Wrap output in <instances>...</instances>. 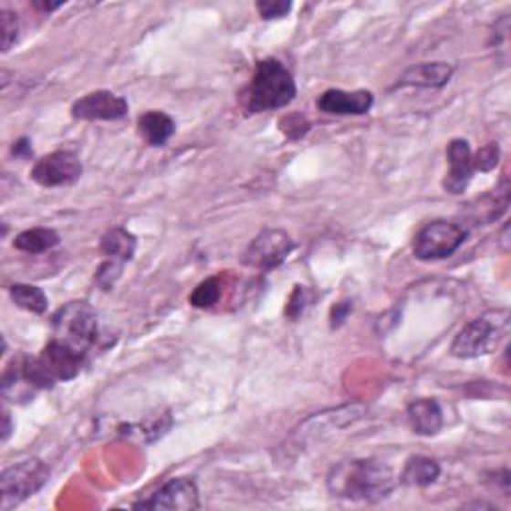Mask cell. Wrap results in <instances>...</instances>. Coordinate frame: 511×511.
<instances>
[{
  "mask_svg": "<svg viewBox=\"0 0 511 511\" xmlns=\"http://www.w3.org/2000/svg\"><path fill=\"white\" fill-rule=\"evenodd\" d=\"M32 5H35V8L42 10V13H52V10L60 8L64 3H40V0H36V3H32Z\"/></svg>",
  "mask_w": 511,
  "mask_h": 511,
  "instance_id": "cell-30",
  "label": "cell"
},
{
  "mask_svg": "<svg viewBox=\"0 0 511 511\" xmlns=\"http://www.w3.org/2000/svg\"><path fill=\"white\" fill-rule=\"evenodd\" d=\"M316 106L332 116H361L374 106V94L370 90H339L332 89L319 94Z\"/></svg>",
  "mask_w": 511,
  "mask_h": 511,
  "instance_id": "cell-13",
  "label": "cell"
},
{
  "mask_svg": "<svg viewBox=\"0 0 511 511\" xmlns=\"http://www.w3.org/2000/svg\"><path fill=\"white\" fill-rule=\"evenodd\" d=\"M138 509H162V511H190L200 507V492L194 479L174 477L160 485L146 502L134 504Z\"/></svg>",
  "mask_w": 511,
  "mask_h": 511,
  "instance_id": "cell-9",
  "label": "cell"
},
{
  "mask_svg": "<svg viewBox=\"0 0 511 511\" xmlns=\"http://www.w3.org/2000/svg\"><path fill=\"white\" fill-rule=\"evenodd\" d=\"M294 250V242L287 236V232L278 228H266L256 236L250 246L244 252L242 262L256 270H274L290 256Z\"/></svg>",
  "mask_w": 511,
  "mask_h": 511,
  "instance_id": "cell-7",
  "label": "cell"
},
{
  "mask_svg": "<svg viewBox=\"0 0 511 511\" xmlns=\"http://www.w3.org/2000/svg\"><path fill=\"white\" fill-rule=\"evenodd\" d=\"M222 296V286L218 278H208L202 284H198V287L194 292L190 294V304L194 308H202V310H206V308L216 306L218 300Z\"/></svg>",
  "mask_w": 511,
  "mask_h": 511,
  "instance_id": "cell-22",
  "label": "cell"
},
{
  "mask_svg": "<svg viewBox=\"0 0 511 511\" xmlns=\"http://www.w3.org/2000/svg\"><path fill=\"white\" fill-rule=\"evenodd\" d=\"M258 10L266 20L282 18L292 10V3H286V0H264V3H258Z\"/></svg>",
  "mask_w": 511,
  "mask_h": 511,
  "instance_id": "cell-27",
  "label": "cell"
},
{
  "mask_svg": "<svg viewBox=\"0 0 511 511\" xmlns=\"http://www.w3.org/2000/svg\"><path fill=\"white\" fill-rule=\"evenodd\" d=\"M170 423H172V420H170V413H164V415H156V418L148 420L146 423H141V425H128L126 432H122V433L124 435L136 433V435H141L144 442H154L160 438V435L166 433Z\"/></svg>",
  "mask_w": 511,
  "mask_h": 511,
  "instance_id": "cell-21",
  "label": "cell"
},
{
  "mask_svg": "<svg viewBox=\"0 0 511 511\" xmlns=\"http://www.w3.org/2000/svg\"><path fill=\"white\" fill-rule=\"evenodd\" d=\"M447 164H450V172L445 174L443 188L450 192V194H462L465 188L470 186L474 178V154L472 148L467 144V141L462 138H455L450 144H447Z\"/></svg>",
  "mask_w": 511,
  "mask_h": 511,
  "instance_id": "cell-12",
  "label": "cell"
},
{
  "mask_svg": "<svg viewBox=\"0 0 511 511\" xmlns=\"http://www.w3.org/2000/svg\"><path fill=\"white\" fill-rule=\"evenodd\" d=\"M122 270H124L122 262L104 260L100 264L99 272H96V284H99L102 290H112L116 282H119V278L122 276Z\"/></svg>",
  "mask_w": 511,
  "mask_h": 511,
  "instance_id": "cell-24",
  "label": "cell"
},
{
  "mask_svg": "<svg viewBox=\"0 0 511 511\" xmlns=\"http://www.w3.org/2000/svg\"><path fill=\"white\" fill-rule=\"evenodd\" d=\"M18 15L13 10H0V32H3V52H8L18 40Z\"/></svg>",
  "mask_w": 511,
  "mask_h": 511,
  "instance_id": "cell-23",
  "label": "cell"
},
{
  "mask_svg": "<svg viewBox=\"0 0 511 511\" xmlns=\"http://www.w3.org/2000/svg\"><path fill=\"white\" fill-rule=\"evenodd\" d=\"M82 176L80 158L70 151H57L32 166L30 178L42 188H58L78 182Z\"/></svg>",
  "mask_w": 511,
  "mask_h": 511,
  "instance_id": "cell-8",
  "label": "cell"
},
{
  "mask_svg": "<svg viewBox=\"0 0 511 511\" xmlns=\"http://www.w3.org/2000/svg\"><path fill=\"white\" fill-rule=\"evenodd\" d=\"M3 420H5V428H3V442H6V440H8V435H10V432H13V423H10V413H8V410H5V412H3Z\"/></svg>",
  "mask_w": 511,
  "mask_h": 511,
  "instance_id": "cell-31",
  "label": "cell"
},
{
  "mask_svg": "<svg viewBox=\"0 0 511 511\" xmlns=\"http://www.w3.org/2000/svg\"><path fill=\"white\" fill-rule=\"evenodd\" d=\"M126 114V99L110 90L90 92L72 104V116L78 120H120Z\"/></svg>",
  "mask_w": 511,
  "mask_h": 511,
  "instance_id": "cell-10",
  "label": "cell"
},
{
  "mask_svg": "<svg viewBox=\"0 0 511 511\" xmlns=\"http://www.w3.org/2000/svg\"><path fill=\"white\" fill-rule=\"evenodd\" d=\"M138 132L151 146H164L176 132V124L166 112L148 110L138 119Z\"/></svg>",
  "mask_w": 511,
  "mask_h": 511,
  "instance_id": "cell-16",
  "label": "cell"
},
{
  "mask_svg": "<svg viewBox=\"0 0 511 511\" xmlns=\"http://www.w3.org/2000/svg\"><path fill=\"white\" fill-rule=\"evenodd\" d=\"M509 332V312L507 310H492L485 312L465 324L457 332L452 344V356L462 360H472L492 351Z\"/></svg>",
  "mask_w": 511,
  "mask_h": 511,
  "instance_id": "cell-3",
  "label": "cell"
},
{
  "mask_svg": "<svg viewBox=\"0 0 511 511\" xmlns=\"http://www.w3.org/2000/svg\"><path fill=\"white\" fill-rule=\"evenodd\" d=\"M393 485L396 475L391 467L374 457L342 462L328 474L329 494L351 502H380L391 494Z\"/></svg>",
  "mask_w": 511,
  "mask_h": 511,
  "instance_id": "cell-1",
  "label": "cell"
},
{
  "mask_svg": "<svg viewBox=\"0 0 511 511\" xmlns=\"http://www.w3.org/2000/svg\"><path fill=\"white\" fill-rule=\"evenodd\" d=\"M308 287L304 286H296V290L292 292L290 296V300H287V308H286V314L290 316V318H300L304 312H306V306H308Z\"/></svg>",
  "mask_w": 511,
  "mask_h": 511,
  "instance_id": "cell-26",
  "label": "cell"
},
{
  "mask_svg": "<svg viewBox=\"0 0 511 511\" xmlns=\"http://www.w3.org/2000/svg\"><path fill=\"white\" fill-rule=\"evenodd\" d=\"M10 300L15 302V306L23 308V310L30 312V314H45L48 308V300L47 294L40 290L38 286H30V284H15L8 287Z\"/></svg>",
  "mask_w": 511,
  "mask_h": 511,
  "instance_id": "cell-20",
  "label": "cell"
},
{
  "mask_svg": "<svg viewBox=\"0 0 511 511\" xmlns=\"http://www.w3.org/2000/svg\"><path fill=\"white\" fill-rule=\"evenodd\" d=\"M440 472H442L440 464L432 460V457L415 455L410 457L406 467H403L402 482L415 487H425V485H432L435 479L440 477Z\"/></svg>",
  "mask_w": 511,
  "mask_h": 511,
  "instance_id": "cell-18",
  "label": "cell"
},
{
  "mask_svg": "<svg viewBox=\"0 0 511 511\" xmlns=\"http://www.w3.org/2000/svg\"><path fill=\"white\" fill-rule=\"evenodd\" d=\"M52 329L60 342L72 346L74 349L87 351L99 344L100 324L99 314L89 302H68L52 316Z\"/></svg>",
  "mask_w": 511,
  "mask_h": 511,
  "instance_id": "cell-4",
  "label": "cell"
},
{
  "mask_svg": "<svg viewBox=\"0 0 511 511\" xmlns=\"http://www.w3.org/2000/svg\"><path fill=\"white\" fill-rule=\"evenodd\" d=\"M351 312V304L349 302H339L332 308V314H329V319H332V328H339L342 326L348 316Z\"/></svg>",
  "mask_w": 511,
  "mask_h": 511,
  "instance_id": "cell-28",
  "label": "cell"
},
{
  "mask_svg": "<svg viewBox=\"0 0 511 511\" xmlns=\"http://www.w3.org/2000/svg\"><path fill=\"white\" fill-rule=\"evenodd\" d=\"M84 358H87V354L60 342L57 338L48 342L38 356L42 368L47 370V374L55 381H68L77 378L84 364Z\"/></svg>",
  "mask_w": 511,
  "mask_h": 511,
  "instance_id": "cell-11",
  "label": "cell"
},
{
  "mask_svg": "<svg viewBox=\"0 0 511 511\" xmlns=\"http://www.w3.org/2000/svg\"><path fill=\"white\" fill-rule=\"evenodd\" d=\"M499 146L495 142L485 144L484 148H479L477 154L474 156V168L479 170V172H489L494 170L499 162Z\"/></svg>",
  "mask_w": 511,
  "mask_h": 511,
  "instance_id": "cell-25",
  "label": "cell"
},
{
  "mask_svg": "<svg viewBox=\"0 0 511 511\" xmlns=\"http://www.w3.org/2000/svg\"><path fill=\"white\" fill-rule=\"evenodd\" d=\"M408 422L413 433L425 435V438L440 433V430L443 428L442 406L432 398L413 400L408 406Z\"/></svg>",
  "mask_w": 511,
  "mask_h": 511,
  "instance_id": "cell-15",
  "label": "cell"
},
{
  "mask_svg": "<svg viewBox=\"0 0 511 511\" xmlns=\"http://www.w3.org/2000/svg\"><path fill=\"white\" fill-rule=\"evenodd\" d=\"M100 252L106 256V260L130 262L136 252V236L122 226L110 228L100 240Z\"/></svg>",
  "mask_w": 511,
  "mask_h": 511,
  "instance_id": "cell-17",
  "label": "cell"
},
{
  "mask_svg": "<svg viewBox=\"0 0 511 511\" xmlns=\"http://www.w3.org/2000/svg\"><path fill=\"white\" fill-rule=\"evenodd\" d=\"M60 244L58 232L52 228H30L15 238V248L26 254H45Z\"/></svg>",
  "mask_w": 511,
  "mask_h": 511,
  "instance_id": "cell-19",
  "label": "cell"
},
{
  "mask_svg": "<svg viewBox=\"0 0 511 511\" xmlns=\"http://www.w3.org/2000/svg\"><path fill=\"white\" fill-rule=\"evenodd\" d=\"M454 67L447 62H422L408 68L398 80V87L442 89L452 80Z\"/></svg>",
  "mask_w": 511,
  "mask_h": 511,
  "instance_id": "cell-14",
  "label": "cell"
},
{
  "mask_svg": "<svg viewBox=\"0 0 511 511\" xmlns=\"http://www.w3.org/2000/svg\"><path fill=\"white\" fill-rule=\"evenodd\" d=\"M467 238V232L447 220H433L415 234L412 250L418 260L435 262L450 258Z\"/></svg>",
  "mask_w": 511,
  "mask_h": 511,
  "instance_id": "cell-6",
  "label": "cell"
},
{
  "mask_svg": "<svg viewBox=\"0 0 511 511\" xmlns=\"http://www.w3.org/2000/svg\"><path fill=\"white\" fill-rule=\"evenodd\" d=\"M48 477V465L36 457L8 465L0 475V509L8 511L26 502L47 485Z\"/></svg>",
  "mask_w": 511,
  "mask_h": 511,
  "instance_id": "cell-5",
  "label": "cell"
},
{
  "mask_svg": "<svg viewBox=\"0 0 511 511\" xmlns=\"http://www.w3.org/2000/svg\"><path fill=\"white\" fill-rule=\"evenodd\" d=\"M292 72L280 60L266 58L256 64L254 77L246 90V110L252 114L278 110L296 99Z\"/></svg>",
  "mask_w": 511,
  "mask_h": 511,
  "instance_id": "cell-2",
  "label": "cell"
},
{
  "mask_svg": "<svg viewBox=\"0 0 511 511\" xmlns=\"http://www.w3.org/2000/svg\"><path fill=\"white\" fill-rule=\"evenodd\" d=\"M13 152H15L16 156H23V158H26V156H30V154H32V148H30V144H28L26 138H23V141L15 142V146H13Z\"/></svg>",
  "mask_w": 511,
  "mask_h": 511,
  "instance_id": "cell-29",
  "label": "cell"
}]
</instances>
